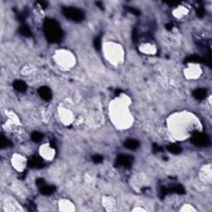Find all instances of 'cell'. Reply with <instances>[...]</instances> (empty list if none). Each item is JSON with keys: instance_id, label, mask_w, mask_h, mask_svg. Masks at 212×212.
<instances>
[{"instance_id": "cell-23", "label": "cell", "mask_w": 212, "mask_h": 212, "mask_svg": "<svg viewBox=\"0 0 212 212\" xmlns=\"http://www.w3.org/2000/svg\"><path fill=\"white\" fill-rule=\"evenodd\" d=\"M153 149L154 152H156V153H158V152H161L162 151V148L161 146H159V145H157V144H154L153 145Z\"/></svg>"}, {"instance_id": "cell-17", "label": "cell", "mask_w": 212, "mask_h": 212, "mask_svg": "<svg viewBox=\"0 0 212 212\" xmlns=\"http://www.w3.org/2000/svg\"><path fill=\"white\" fill-rule=\"evenodd\" d=\"M94 48L97 51H100L101 48V40L100 38H96L94 40Z\"/></svg>"}, {"instance_id": "cell-10", "label": "cell", "mask_w": 212, "mask_h": 212, "mask_svg": "<svg viewBox=\"0 0 212 212\" xmlns=\"http://www.w3.org/2000/svg\"><path fill=\"white\" fill-rule=\"evenodd\" d=\"M55 191H56V187L54 186H47V185H45V186L40 188L41 193L44 195V196H50L51 194L54 193Z\"/></svg>"}, {"instance_id": "cell-11", "label": "cell", "mask_w": 212, "mask_h": 212, "mask_svg": "<svg viewBox=\"0 0 212 212\" xmlns=\"http://www.w3.org/2000/svg\"><path fill=\"white\" fill-rule=\"evenodd\" d=\"M13 88L18 91V92H24L26 90H27V85L23 81H15L13 82Z\"/></svg>"}, {"instance_id": "cell-15", "label": "cell", "mask_w": 212, "mask_h": 212, "mask_svg": "<svg viewBox=\"0 0 212 212\" xmlns=\"http://www.w3.org/2000/svg\"><path fill=\"white\" fill-rule=\"evenodd\" d=\"M172 191L173 192H175V193L179 194V195H183V194H185V189H184V187H182L181 185H179V184L174 185L173 187H172Z\"/></svg>"}, {"instance_id": "cell-21", "label": "cell", "mask_w": 212, "mask_h": 212, "mask_svg": "<svg viewBox=\"0 0 212 212\" xmlns=\"http://www.w3.org/2000/svg\"><path fill=\"white\" fill-rule=\"evenodd\" d=\"M127 10L129 12V13H133V14H134V15H139L140 14V11L137 9V8H133V7H129V8H127Z\"/></svg>"}, {"instance_id": "cell-8", "label": "cell", "mask_w": 212, "mask_h": 212, "mask_svg": "<svg viewBox=\"0 0 212 212\" xmlns=\"http://www.w3.org/2000/svg\"><path fill=\"white\" fill-rule=\"evenodd\" d=\"M124 147L130 150H136L139 147V143L135 139H128L124 142Z\"/></svg>"}, {"instance_id": "cell-13", "label": "cell", "mask_w": 212, "mask_h": 212, "mask_svg": "<svg viewBox=\"0 0 212 212\" xmlns=\"http://www.w3.org/2000/svg\"><path fill=\"white\" fill-rule=\"evenodd\" d=\"M168 150L173 154H178L181 152V148L177 144H170L168 146Z\"/></svg>"}, {"instance_id": "cell-4", "label": "cell", "mask_w": 212, "mask_h": 212, "mask_svg": "<svg viewBox=\"0 0 212 212\" xmlns=\"http://www.w3.org/2000/svg\"><path fill=\"white\" fill-rule=\"evenodd\" d=\"M132 163V157L126 155H119L115 162L116 167H124V168H130Z\"/></svg>"}, {"instance_id": "cell-3", "label": "cell", "mask_w": 212, "mask_h": 212, "mask_svg": "<svg viewBox=\"0 0 212 212\" xmlns=\"http://www.w3.org/2000/svg\"><path fill=\"white\" fill-rule=\"evenodd\" d=\"M191 143L196 146H208L210 144V138L209 137L202 133H195L191 138Z\"/></svg>"}, {"instance_id": "cell-28", "label": "cell", "mask_w": 212, "mask_h": 212, "mask_svg": "<svg viewBox=\"0 0 212 212\" xmlns=\"http://www.w3.org/2000/svg\"><path fill=\"white\" fill-rule=\"evenodd\" d=\"M121 92H122L121 90H116L114 93H115V95H119V94H121Z\"/></svg>"}, {"instance_id": "cell-7", "label": "cell", "mask_w": 212, "mask_h": 212, "mask_svg": "<svg viewBox=\"0 0 212 212\" xmlns=\"http://www.w3.org/2000/svg\"><path fill=\"white\" fill-rule=\"evenodd\" d=\"M38 94L44 100H47V101L50 100L52 97L51 90L47 86H42V87L39 88L38 89Z\"/></svg>"}, {"instance_id": "cell-2", "label": "cell", "mask_w": 212, "mask_h": 212, "mask_svg": "<svg viewBox=\"0 0 212 212\" xmlns=\"http://www.w3.org/2000/svg\"><path fill=\"white\" fill-rule=\"evenodd\" d=\"M62 13L66 18L70 19L74 22H81L85 18L84 13L80 9L73 8V7L63 8Z\"/></svg>"}, {"instance_id": "cell-16", "label": "cell", "mask_w": 212, "mask_h": 212, "mask_svg": "<svg viewBox=\"0 0 212 212\" xmlns=\"http://www.w3.org/2000/svg\"><path fill=\"white\" fill-rule=\"evenodd\" d=\"M12 145V143L10 142V140L8 138L5 137L3 135H2L1 137V146L2 148H6V147H10Z\"/></svg>"}, {"instance_id": "cell-20", "label": "cell", "mask_w": 212, "mask_h": 212, "mask_svg": "<svg viewBox=\"0 0 212 212\" xmlns=\"http://www.w3.org/2000/svg\"><path fill=\"white\" fill-rule=\"evenodd\" d=\"M168 189L166 188V187H161V189H160V191H159V195H160V197L163 199L166 196H167V194H168Z\"/></svg>"}, {"instance_id": "cell-6", "label": "cell", "mask_w": 212, "mask_h": 212, "mask_svg": "<svg viewBox=\"0 0 212 212\" xmlns=\"http://www.w3.org/2000/svg\"><path fill=\"white\" fill-rule=\"evenodd\" d=\"M27 165L30 168H40L43 167V160L42 157H31L27 161Z\"/></svg>"}, {"instance_id": "cell-14", "label": "cell", "mask_w": 212, "mask_h": 212, "mask_svg": "<svg viewBox=\"0 0 212 212\" xmlns=\"http://www.w3.org/2000/svg\"><path fill=\"white\" fill-rule=\"evenodd\" d=\"M42 137H43V134L40 132H33L31 135V140L35 143H38V142L42 141Z\"/></svg>"}, {"instance_id": "cell-5", "label": "cell", "mask_w": 212, "mask_h": 212, "mask_svg": "<svg viewBox=\"0 0 212 212\" xmlns=\"http://www.w3.org/2000/svg\"><path fill=\"white\" fill-rule=\"evenodd\" d=\"M185 62L189 63V62H193V63H204L206 64L207 66H211V60H208L207 58H203L201 56H197V55H192V56H190L187 57L185 59Z\"/></svg>"}, {"instance_id": "cell-25", "label": "cell", "mask_w": 212, "mask_h": 212, "mask_svg": "<svg viewBox=\"0 0 212 212\" xmlns=\"http://www.w3.org/2000/svg\"><path fill=\"white\" fill-rule=\"evenodd\" d=\"M166 3H167V4H169V5H171V6H176V5L179 4L180 3H179V2H175V1H172V2H166Z\"/></svg>"}, {"instance_id": "cell-19", "label": "cell", "mask_w": 212, "mask_h": 212, "mask_svg": "<svg viewBox=\"0 0 212 212\" xmlns=\"http://www.w3.org/2000/svg\"><path fill=\"white\" fill-rule=\"evenodd\" d=\"M92 160H93V162L94 163H101V162H103V160H104V158H103V157L101 156V155H94V156L92 157Z\"/></svg>"}, {"instance_id": "cell-29", "label": "cell", "mask_w": 212, "mask_h": 212, "mask_svg": "<svg viewBox=\"0 0 212 212\" xmlns=\"http://www.w3.org/2000/svg\"><path fill=\"white\" fill-rule=\"evenodd\" d=\"M96 4L99 6V8H102V9H103V7H102V3H99V2H98V3H96Z\"/></svg>"}, {"instance_id": "cell-9", "label": "cell", "mask_w": 212, "mask_h": 212, "mask_svg": "<svg viewBox=\"0 0 212 212\" xmlns=\"http://www.w3.org/2000/svg\"><path fill=\"white\" fill-rule=\"evenodd\" d=\"M194 98L196 99V100H203L207 94L206 89H202V88H199V89H196L193 91Z\"/></svg>"}, {"instance_id": "cell-12", "label": "cell", "mask_w": 212, "mask_h": 212, "mask_svg": "<svg viewBox=\"0 0 212 212\" xmlns=\"http://www.w3.org/2000/svg\"><path fill=\"white\" fill-rule=\"evenodd\" d=\"M19 32L27 38H29L31 36V31L30 30V28L27 27V25H22L19 27Z\"/></svg>"}, {"instance_id": "cell-27", "label": "cell", "mask_w": 212, "mask_h": 212, "mask_svg": "<svg viewBox=\"0 0 212 212\" xmlns=\"http://www.w3.org/2000/svg\"><path fill=\"white\" fill-rule=\"evenodd\" d=\"M38 3L40 5V6L42 7V8H46L47 6V3L46 2H38Z\"/></svg>"}, {"instance_id": "cell-24", "label": "cell", "mask_w": 212, "mask_h": 212, "mask_svg": "<svg viewBox=\"0 0 212 212\" xmlns=\"http://www.w3.org/2000/svg\"><path fill=\"white\" fill-rule=\"evenodd\" d=\"M137 38H138L137 31L136 29H134V30L133 31V33H132V39L133 40V42H136L137 40Z\"/></svg>"}, {"instance_id": "cell-18", "label": "cell", "mask_w": 212, "mask_h": 212, "mask_svg": "<svg viewBox=\"0 0 212 212\" xmlns=\"http://www.w3.org/2000/svg\"><path fill=\"white\" fill-rule=\"evenodd\" d=\"M196 15H197L198 18H203V16L205 14V10H204V8L202 7H199V8H196Z\"/></svg>"}, {"instance_id": "cell-1", "label": "cell", "mask_w": 212, "mask_h": 212, "mask_svg": "<svg viewBox=\"0 0 212 212\" xmlns=\"http://www.w3.org/2000/svg\"><path fill=\"white\" fill-rule=\"evenodd\" d=\"M43 29L47 39L52 43L60 42L63 38V32L55 19H45Z\"/></svg>"}, {"instance_id": "cell-22", "label": "cell", "mask_w": 212, "mask_h": 212, "mask_svg": "<svg viewBox=\"0 0 212 212\" xmlns=\"http://www.w3.org/2000/svg\"><path fill=\"white\" fill-rule=\"evenodd\" d=\"M36 185H37L38 187L41 188L42 187L45 186V181H44L43 179H42V178H38V180L36 181Z\"/></svg>"}, {"instance_id": "cell-26", "label": "cell", "mask_w": 212, "mask_h": 212, "mask_svg": "<svg viewBox=\"0 0 212 212\" xmlns=\"http://www.w3.org/2000/svg\"><path fill=\"white\" fill-rule=\"evenodd\" d=\"M165 27H166V29L167 30H171V29H172V27H173V24L172 23H168V24H166V26H165Z\"/></svg>"}]
</instances>
